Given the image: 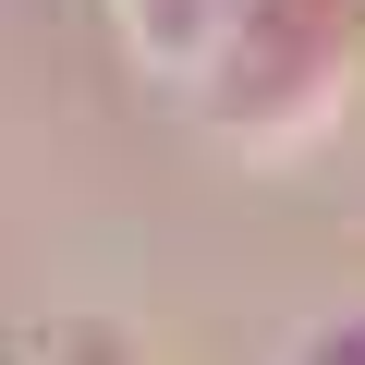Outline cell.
<instances>
[{
	"mask_svg": "<svg viewBox=\"0 0 365 365\" xmlns=\"http://www.w3.org/2000/svg\"><path fill=\"white\" fill-rule=\"evenodd\" d=\"M353 73H365V0H244L182 98L232 158H304L353 110Z\"/></svg>",
	"mask_w": 365,
	"mask_h": 365,
	"instance_id": "1",
	"label": "cell"
},
{
	"mask_svg": "<svg viewBox=\"0 0 365 365\" xmlns=\"http://www.w3.org/2000/svg\"><path fill=\"white\" fill-rule=\"evenodd\" d=\"M110 13H122V49H134L158 86H195L207 49H220V25L244 13V0H110Z\"/></svg>",
	"mask_w": 365,
	"mask_h": 365,
	"instance_id": "2",
	"label": "cell"
},
{
	"mask_svg": "<svg viewBox=\"0 0 365 365\" xmlns=\"http://www.w3.org/2000/svg\"><path fill=\"white\" fill-rule=\"evenodd\" d=\"M13 365H134V341H122L110 317H61V329L13 341Z\"/></svg>",
	"mask_w": 365,
	"mask_h": 365,
	"instance_id": "3",
	"label": "cell"
},
{
	"mask_svg": "<svg viewBox=\"0 0 365 365\" xmlns=\"http://www.w3.org/2000/svg\"><path fill=\"white\" fill-rule=\"evenodd\" d=\"M280 365H365V304H341V317H304V329L280 341Z\"/></svg>",
	"mask_w": 365,
	"mask_h": 365,
	"instance_id": "4",
	"label": "cell"
}]
</instances>
